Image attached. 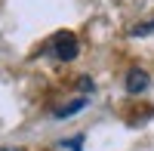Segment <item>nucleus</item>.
Instances as JSON below:
<instances>
[{
	"label": "nucleus",
	"mask_w": 154,
	"mask_h": 151,
	"mask_svg": "<svg viewBox=\"0 0 154 151\" xmlns=\"http://www.w3.org/2000/svg\"><path fill=\"white\" fill-rule=\"evenodd\" d=\"M49 49H53L62 62H71L77 56V40H74V34H56L53 43H49Z\"/></svg>",
	"instance_id": "1"
},
{
	"label": "nucleus",
	"mask_w": 154,
	"mask_h": 151,
	"mask_svg": "<svg viewBox=\"0 0 154 151\" xmlns=\"http://www.w3.org/2000/svg\"><path fill=\"white\" fill-rule=\"evenodd\" d=\"M77 108H83V99H80V102H74V105H68V108H62V111H59V117H68V114H74Z\"/></svg>",
	"instance_id": "4"
},
{
	"label": "nucleus",
	"mask_w": 154,
	"mask_h": 151,
	"mask_svg": "<svg viewBox=\"0 0 154 151\" xmlns=\"http://www.w3.org/2000/svg\"><path fill=\"white\" fill-rule=\"evenodd\" d=\"M80 142H83V136H74V139H68V142H65V148H71V151H80Z\"/></svg>",
	"instance_id": "5"
},
{
	"label": "nucleus",
	"mask_w": 154,
	"mask_h": 151,
	"mask_svg": "<svg viewBox=\"0 0 154 151\" xmlns=\"http://www.w3.org/2000/svg\"><path fill=\"white\" fill-rule=\"evenodd\" d=\"M133 34H154V22H145V25H136Z\"/></svg>",
	"instance_id": "3"
},
{
	"label": "nucleus",
	"mask_w": 154,
	"mask_h": 151,
	"mask_svg": "<svg viewBox=\"0 0 154 151\" xmlns=\"http://www.w3.org/2000/svg\"><path fill=\"white\" fill-rule=\"evenodd\" d=\"M145 86H148V74L142 68H133L130 74H126V93L139 96V93H145Z\"/></svg>",
	"instance_id": "2"
},
{
	"label": "nucleus",
	"mask_w": 154,
	"mask_h": 151,
	"mask_svg": "<svg viewBox=\"0 0 154 151\" xmlns=\"http://www.w3.org/2000/svg\"><path fill=\"white\" fill-rule=\"evenodd\" d=\"M0 151H22V148H0Z\"/></svg>",
	"instance_id": "6"
}]
</instances>
